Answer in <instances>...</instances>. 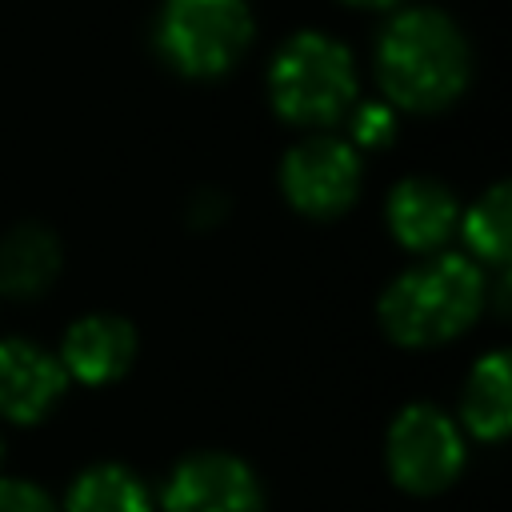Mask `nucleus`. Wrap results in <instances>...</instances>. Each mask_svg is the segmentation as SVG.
Here are the masks:
<instances>
[{"instance_id": "6", "label": "nucleus", "mask_w": 512, "mask_h": 512, "mask_svg": "<svg viewBox=\"0 0 512 512\" xmlns=\"http://www.w3.org/2000/svg\"><path fill=\"white\" fill-rule=\"evenodd\" d=\"M284 196L308 216H336L356 200L360 156L336 136H316L296 144L280 164Z\"/></svg>"}, {"instance_id": "17", "label": "nucleus", "mask_w": 512, "mask_h": 512, "mask_svg": "<svg viewBox=\"0 0 512 512\" xmlns=\"http://www.w3.org/2000/svg\"><path fill=\"white\" fill-rule=\"evenodd\" d=\"M496 304H500L504 312H512V264L504 268V276H500V284H496Z\"/></svg>"}, {"instance_id": "11", "label": "nucleus", "mask_w": 512, "mask_h": 512, "mask_svg": "<svg viewBox=\"0 0 512 512\" xmlns=\"http://www.w3.org/2000/svg\"><path fill=\"white\" fill-rule=\"evenodd\" d=\"M460 412H464L468 432L480 440L512 436V348H500L476 360L464 384Z\"/></svg>"}, {"instance_id": "16", "label": "nucleus", "mask_w": 512, "mask_h": 512, "mask_svg": "<svg viewBox=\"0 0 512 512\" xmlns=\"http://www.w3.org/2000/svg\"><path fill=\"white\" fill-rule=\"evenodd\" d=\"M0 512H56L52 500L24 480H0Z\"/></svg>"}, {"instance_id": "2", "label": "nucleus", "mask_w": 512, "mask_h": 512, "mask_svg": "<svg viewBox=\"0 0 512 512\" xmlns=\"http://www.w3.org/2000/svg\"><path fill=\"white\" fill-rule=\"evenodd\" d=\"M484 304V276L468 256L444 252L392 280L380 300V320L396 344L428 348L460 336Z\"/></svg>"}, {"instance_id": "15", "label": "nucleus", "mask_w": 512, "mask_h": 512, "mask_svg": "<svg viewBox=\"0 0 512 512\" xmlns=\"http://www.w3.org/2000/svg\"><path fill=\"white\" fill-rule=\"evenodd\" d=\"M392 132H396V120H392V108H384V104H364V108L352 116V136H356V144H364V148L388 144Z\"/></svg>"}, {"instance_id": "13", "label": "nucleus", "mask_w": 512, "mask_h": 512, "mask_svg": "<svg viewBox=\"0 0 512 512\" xmlns=\"http://www.w3.org/2000/svg\"><path fill=\"white\" fill-rule=\"evenodd\" d=\"M468 248L488 264H512V180L488 188L464 216Z\"/></svg>"}, {"instance_id": "3", "label": "nucleus", "mask_w": 512, "mask_h": 512, "mask_svg": "<svg viewBox=\"0 0 512 512\" xmlns=\"http://www.w3.org/2000/svg\"><path fill=\"white\" fill-rule=\"evenodd\" d=\"M268 92L284 120L332 124L356 100L352 52L324 32H300L280 44L268 72Z\"/></svg>"}, {"instance_id": "5", "label": "nucleus", "mask_w": 512, "mask_h": 512, "mask_svg": "<svg viewBox=\"0 0 512 512\" xmlns=\"http://www.w3.org/2000/svg\"><path fill=\"white\" fill-rule=\"evenodd\" d=\"M464 468V440L448 412L432 404L404 408L388 428V472L412 496L448 488Z\"/></svg>"}, {"instance_id": "14", "label": "nucleus", "mask_w": 512, "mask_h": 512, "mask_svg": "<svg viewBox=\"0 0 512 512\" xmlns=\"http://www.w3.org/2000/svg\"><path fill=\"white\" fill-rule=\"evenodd\" d=\"M68 512H148V492L128 468L100 464L72 484Z\"/></svg>"}, {"instance_id": "8", "label": "nucleus", "mask_w": 512, "mask_h": 512, "mask_svg": "<svg viewBox=\"0 0 512 512\" xmlns=\"http://www.w3.org/2000/svg\"><path fill=\"white\" fill-rule=\"evenodd\" d=\"M64 392V364L28 340H0V412L8 420H40Z\"/></svg>"}, {"instance_id": "4", "label": "nucleus", "mask_w": 512, "mask_h": 512, "mask_svg": "<svg viewBox=\"0 0 512 512\" xmlns=\"http://www.w3.org/2000/svg\"><path fill=\"white\" fill-rule=\"evenodd\" d=\"M156 36L184 76H216L248 48L252 16L244 0H168Z\"/></svg>"}, {"instance_id": "9", "label": "nucleus", "mask_w": 512, "mask_h": 512, "mask_svg": "<svg viewBox=\"0 0 512 512\" xmlns=\"http://www.w3.org/2000/svg\"><path fill=\"white\" fill-rule=\"evenodd\" d=\"M456 196L428 176H408L388 196V228L404 248L436 252L456 228Z\"/></svg>"}, {"instance_id": "10", "label": "nucleus", "mask_w": 512, "mask_h": 512, "mask_svg": "<svg viewBox=\"0 0 512 512\" xmlns=\"http://www.w3.org/2000/svg\"><path fill=\"white\" fill-rule=\"evenodd\" d=\"M136 352V332L120 316H88L64 336V368L84 384L116 380Z\"/></svg>"}, {"instance_id": "7", "label": "nucleus", "mask_w": 512, "mask_h": 512, "mask_svg": "<svg viewBox=\"0 0 512 512\" xmlns=\"http://www.w3.org/2000/svg\"><path fill=\"white\" fill-rule=\"evenodd\" d=\"M260 504L252 468L224 452L184 460L164 484V512H260Z\"/></svg>"}, {"instance_id": "12", "label": "nucleus", "mask_w": 512, "mask_h": 512, "mask_svg": "<svg viewBox=\"0 0 512 512\" xmlns=\"http://www.w3.org/2000/svg\"><path fill=\"white\" fill-rule=\"evenodd\" d=\"M60 268V248L48 228L20 224L0 244V292L8 296H32L40 292Z\"/></svg>"}, {"instance_id": "1", "label": "nucleus", "mask_w": 512, "mask_h": 512, "mask_svg": "<svg viewBox=\"0 0 512 512\" xmlns=\"http://www.w3.org/2000/svg\"><path fill=\"white\" fill-rule=\"evenodd\" d=\"M376 68L392 104L436 112L452 104L468 84V44L444 12L408 8L388 20L376 48Z\"/></svg>"}, {"instance_id": "18", "label": "nucleus", "mask_w": 512, "mask_h": 512, "mask_svg": "<svg viewBox=\"0 0 512 512\" xmlns=\"http://www.w3.org/2000/svg\"><path fill=\"white\" fill-rule=\"evenodd\" d=\"M344 4H356V8H392L396 0H344Z\"/></svg>"}]
</instances>
